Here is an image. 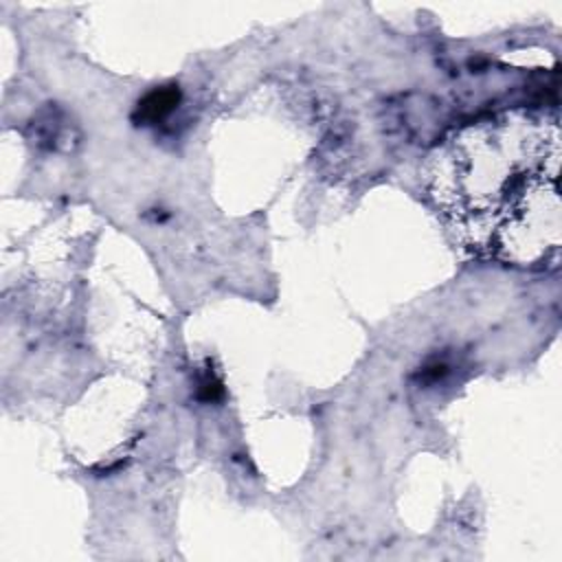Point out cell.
<instances>
[{
    "mask_svg": "<svg viewBox=\"0 0 562 562\" xmlns=\"http://www.w3.org/2000/svg\"><path fill=\"white\" fill-rule=\"evenodd\" d=\"M562 134L553 116L512 110L452 132L428 165V193L474 257L555 263L562 246Z\"/></svg>",
    "mask_w": 562,
    "mask_h": 562,
    "instance_id": "6da1fadb",
    "label": "cell"
}]
</instances>
